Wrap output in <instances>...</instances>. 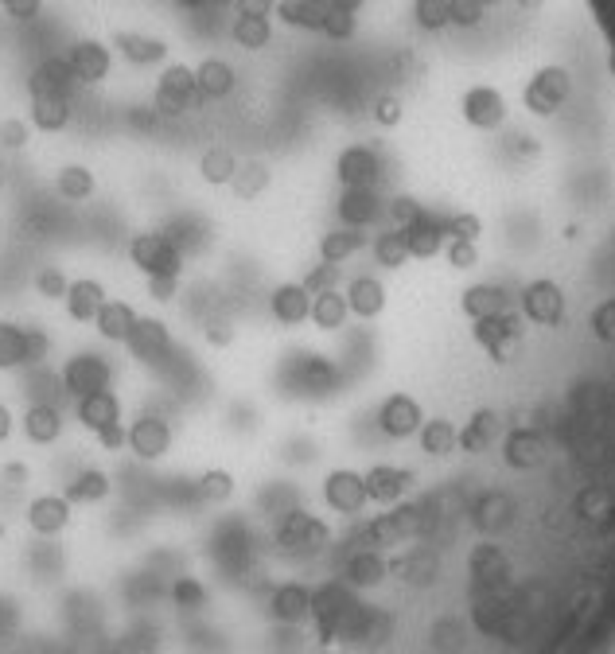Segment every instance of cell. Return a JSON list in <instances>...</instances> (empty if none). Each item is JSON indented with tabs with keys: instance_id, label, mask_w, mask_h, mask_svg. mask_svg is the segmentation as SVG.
<instances>
[{
	"instance_id": "6da1fadb",
	"label": "cell",
	"mask_w": 615,
	"mask_h": 654,
	"mask_svg": "<svg viewBox=\"0 0 615 654\" xmlns=\"http://www.w3.org/2000/svg\"><path fill=\"white\" fill-rule=\"evenodd\" d=\"M569 98H573V78L557 63L538 67L530 74V82L522 86V106H526L530 117H557L561 109L569 106Z\"/></svg>"
},
{
	"instance_id": "7a4b0ae2",
	"label": "cell",
	"mask_w": 615,
	"mask_h": 654,
	"mask_svg": "<svg viewBox=\"0 0 615 654\" xmlns=\"http://www.w3.org/2000/svg\"><path fill=\"white\" fill-rule=\"evenodd\" d=\"M460 113H464V121H468L475 133H495V129H503L507 125V94L503 90H495V86H487V82H475L464 90V98H460Z\"/></svg>"
},
{
	"instance_id": "3957f363",
	"label": "cell",
	"mask_w": 615,
	"mask_h": 654,
	"mask_svg": "<svg viewBox=\"0 0 615 654\" xmlns=\"http://www.w3.org/2000/svg\"><path fill=\"white\" fill-rule=\"evenodd\" d=\"M195 94H199V86H195V71L183 67V63H172V67H164L160 82H156L152 109H156L160 117H183V113L191 109V102H195Z\"/></svg>"
},
{
	"instance_id": "277c9868",
	"label": "cell",
	"mask_w": 615,
	"mask_h": 654,
	"mask_svg": "<svg viewBox=\"0 0 615 654\" xmlns=\"http://www.w3.org/2000/svg\"><path fill=\"white\" fill-rule=\"evenodd\" d=\"M390 199L378 195V187H343L339 203H335V215L343 226H355V230H374L378 222L390 218Z\"/></svg>"
},
{
	"instance_id": "5b68a950",
	"label": "cell",
	"mask_w": 615,
	"mask_h": 654,
	"mask_svg": "<svg viewBox=\"0 0 615 654\" xmlns=\"http://www.w3.org/2000/svg\"><path fill=\"white\" fill-rule=\"evenodd\" d=\"M129 257L145 277H180V250L164 234H137L129 242Z\"/></svg>"
},
{
	"instance_id": "8992f818",
	"label": "cell",
	"mask_w": 615,
	"mask_h": 654,
	"mask_svg": "<svg viewBox=\"0 0 615 654\" xmlns=\"http://www.w3.org/2000/svg\"><path fill=\"white\" fill-rule=\"evenodd\" d=\"M343 296H347L351 316L362 320V324L386 316V308H390V289H386V281L374 277V273H359V277L343 281Z\"/></svg>"
},
{
	"instance_id": "52a82bcc",
	"label": "cell",
	"mask_w": 615,
	"mask_h": 654,
	"mask_svg": "<svg viewBox=\"0 0 615 654\" xmlns=\"http://www.w3.org/2000/svg\"><path fill=\"white\" fill-rule=\"evenodd\" d=\"M335 180L343 187H378L382 183V156L366 145H347L335 160Z\"/></svg>"
},
{
	"instance_id": "ba28073f",
	"label": "cell",
	"mask_w": 615,
	"mask_h": 654,
	"mask_svg": "<svg viewBox=\"0 0 615 654\" xmlns=\"http://www.w3.org/2000/svg\"><path fill=\"white\" fill-rule=\"evenodd\" d=\"M63 386L74 401L86 398V394H98L109 390V363L98 355H74L71 363L63 366Z\"/></svg>"
},
{
	"instance_id": "9c48e42d",
	"label": "cell",
	"mask_w": 615,
	"mask_h": 654,
	"mask_svg": "<svg viewBox=\"0 0 615 654\" xmlns=\"http://www.w3.org/2000/svg\"><path fill=\"white\" fill-rule=\"evenodd\" d=\"M324 503L335 510V514H359V510L370 503V499H366V479H362V472L339 468V472L327 475Z\"/></svg>"
},
{
	"instance_id": "30bf717a",
	"label": "cell",
	"mask_w": 615,
	"mask_h": 654,
	"mask_svg": "<svg viewBox=\"0 0 615 654\" xmlns=\"http://www.w3.org/2000/svg\"><path fill=\"white\" fill-rule=\"evenodd\" d=\"M67 63H71V74L78 82L98 86L109 74V67H113V55H109L106 43H98V39H78L71 47V55H67Z\"/></svg>"
},
{
	"instance_id": "8fae6325",
	"label": "cell",
	"mask_w": 615,
	"mask_h": 654,
	"mask_svg": "<svg viewBox=\"0 0 615 654\" xmlns=\"http://www.w3.org/2000/svg\"><path fill=\"white\" fill-rule=\"evenodd\" d=\"M362 479H366V499H370V503H382V507H390V503L405 499V491L413 487V479H417V475L409 472V468L378 464V468H370V472L362 475Z\"/></svg>"
},
{
	"instance_id": "7c38bea8",
	"label": "cell",
	"mask_w": 615,
	"mask_h": 654,
	"mask_svg": "<svg viewBox=\"0 0 615 654\" xmlns=\"http://www.w3.org/2000/svg\"><path fill=\"white\" fill-rule=\"evenodd\" d=\"M269 312H273V320L285 327H300L308 324V312H312V292L304 289L300 281H285V285H277L273 296H269Z\"/></svg>"
},
{
	"instance_id": "4fadbf2b",
	"label": "cell",
	"mask_w": 615,
	"mask_h": 654,
	"mask_svg": "<svg viewBox=\"0 0 615 654\" xmlns=\"http://www.w3.org/2000/svg\"><path fill=\"white\" fill-rule=\"evenodd\" d=\"M281 545L289 553H316V549L327 545V526L320 518L304 514V510H292L289 522L281 526Z\"/></svg>"
},
{
	"instance_id": "5bb4252c",
	"label": "cell",
	"mask_w": 615,
	"mask_h": 654,
	"mask_svg": "<svg viewBox=\"0 0 615 654\" xmlns=\"http://www.w3.org/2000/svg\"><path fill=\"white\" fill-rule=\"evenodd\" d=\"M125 444L141 456V460H160L172 448V429L160 417H141L125 429Z\"/></svg>"
},
{
	"instance_id": "9a60e30c",
	"label": "cell",
	"mask_w": 615,
	"mask_h": 654,
	"mask_svg": "<svg viewBox=\"0 0 615 654\" xmlns=\"http://www.w3.org/2000/svg\"><path fill=\"white\" fill-rule=\"evenodd\" d=\"M370 230H355V226H335V230H327L324 238H320V261H331V265H343V261H351V257H359L362 250H370Z\"/></svg>"
},
{
	"instance_id": "2e32d148",
	"label": "cell",
	"mask_w": 615,
	"mask_h": 654,
	"mask_svg": "<svg viewBox=\"0 0 615 654\" xmlns=\"http://www.w3.org/2000/svg\"><path fill=\"white\" fill-rule=\"evenodd\" d=\"M67 316L78 320V324H94V316L102 312V304H106V285L102 281H94V277H78L71 281V289H67Z\"/></svg>"
},
{
	"instance_id": "e0dca14e",
	"label": "cell",
	"mask_w": 615,
	"mask_h": 654,
	"mask_svg": "<svg viewBox=\"0 0 615 654\" xmlns=\"http://www.w3.org/2000/svg\"><path fill=\"white\" fill-rule=\"evenodd\" d=\"M125 347H129L141 363H156V359L168 355L172 339H168V327L160 324V320H141V316H137V324H133L129 339H125Z\"/></svg>"
},
{
	"instance_id": "ac0fdd59",
	"label": "cell",
	"mask_w": 615,
	"mask_h": 654,
	"mask_svg": "<svg viewBox=\"0 0 615 654\" xmlns=\"http://www.w3.org/2000/svg\"><path fill=\"white\" fill-rule=\"evenodd\" d=\"M74 413H78V421H82L90 433H102L109 425H121V401H117L113 390H98V394L78 398Z\"/></svg>"
},
{
	"instance_id": "d6986e66",
	"label": "cell",
	"mask_w": 615,
	"mask_h": 654,
	"mask_svg": "<svg viewBox=\"0 0 615 654\" xmlns=\"http://www.w3.org/2000/svg\"><path fill=\"white\" fill-rule=\"evenodd\" d=\"M71 78L74 74L67 59H47L32 71L28 90H32V98H71Z\"/></svg>"
},
{
	"instance_id": "ffe728a7",
	"label": "cell",
	"mask_w": 615,
	"mask_h": 654,
	"mask_svg": "<svg viewBox=\"0 0 615 654\" xmlns=\"http://www.w3.org/2000/svg\"><path fill=\"white\" fill-rule=\"evenodd\" d=\"M113 47L133 63V67H156L168 59V43L156 36H141V32H117Z\"/></svg>"
},
{
	"instance_id": "44dd1931",
	"label": "cell",
	"mask_w": 615,
	"mask_h": 654,
	"mask_svg": "<svg viewBox=\"0 0 615 654\" xmlns=\"http://www.w3.org/2000/svg\"><path fill=\"white\" fill-rule=\"evenodd\" d=\"M351 320V308H347V296L343 289H327L312 296V312H308V324L320 327V331H343Z\"/></svg>"
},
{
	"instance_id": "7402d4cb",
	"label": "cell",
	"mask_w": 615,
	"mask_h": 654,
	"mask_svg": "<svg viewBox=\"0 0 615 654\" xmlns=\"http://www.w3.org/2000/svg\"><path fill=\"white\" fill-rule=\"evenodd\" d=\"M195 86H199L203 98H226V94H234L238 74H234V67L226 59H203L195 67Z\"/></svg>"
},
{
	"instance_id": "603a6c76",
	"label": "cell",
	"mask_w": 615,
	"mask_h": 654,
	"mask_svg": "<svg viewBox=\"0 0 615 654\" xmlns=\"http://www.w3.org/2000/svg\"><path fill=\"white\" fill-rule=\"evenodd\" d=\"M133 324H137V312H133V304H125V300H106L102 312L94 316L98 335L109 339V343H125L129 331H133Z\"/></svg>"
},
{
	"instance_id": "cb8c5ba5",
	"label": "cell",
	"mask_w": 615,
	"mask_h": 654,
	"mask_svg": "<svg viewBox=\"0 0 615 654\" xmlns=\"http://www.w3.org/2000/svg\"><path fill=\"white\" fill-rule=\"evenodd\" d=\"M28 522H32V530H39V534H59L71 522L67 495H43V499H36L28 507Z\"/></svg>"
},
{
	"instance_id": "d4e9b609",
	"label": "cell",
	"mask_w": 615,
	"mask_h": 654,
	"mask_svg": "<svg viewBox=\"0 0 615 654\" xmlns=\"http://www.w3.org/2000/svg\"><path fill=\"white\" fill-rule=\"evenodd\" d=\"M24 433H28L32 444H55L59 433H63V417H59V409H55L51 401L32 405V409L24 413Z\"/></svg>"
},
{
	"instance_id": "484cf974",
	"label": "cell",
	"mask_w": 615,
	"mask_h": 654,
	"mask_svg": "<svg viewBox=\"0 0 615 654\" xmlns=\"http://www.w3.org/2000/svg\"><path fill=\"white\" fill-rule=\"evenodd\" d=\"M327 12H331L327 0H285V4L277 8V16H281L289 28H304V32H320Z\"/></svg>"
},
{
	"instance_id": "4316f807",
	"label": "cell",
	"mask_w": 615,
	"mask_h": 654,
	"mask_svg": "<svg viewBox=\"0 0 615 654\" xmlns=\"http://www.w3.org/2000/svg\"><path fill=\"white\" fill-rule=\"evenodd\" d=\"M28 121L39 133H63L71 125V98H32Z\"/></svg>"
},
{
	"instance_id": "83f0119b",
	"label": "cell",
	"mask_w": 615,
	"mask_h": 654,
	"mask_svg": "<svg viewBox=\"0 0 615 654\" xmlns=\"http://www.w3.org/2000/svg\"><path fill=\"white\" fill-rule=\"evenodd\" d=\"M234 172H238V156L226 145H211L199 156V176H203V183H211V187H230Z\"/></svg>"
},
{
	"instance_id": "f1b7e54d",
	"label": "cell",
	"mask_w": 615,
	"mask_h": 654,
	"mask_svg": "<svg viewBox=\"0 0 615 654\" xmlns=\"http://www.w3.org/2000/svg\"><path fill=\"white\" fill-rule=\"evenodd\" d=\"M273 616L285 619V623H300V619L312 616V592L304 584H285L277 588L273 596Z\"/></svg>"
},
{
	"instance_id": "f546056e",
	"label": "cell",
	"mask_w": 615,
	"mask_h": 654,
	"mask_svg": "<svg viewBox=\"0 0 615 654\" xmlns=\"http://www.w3.org/2000/svg\"><path fill=\"white\" fill-rule=\"evenodd\" d=\"M28 366V327L0 320V370Z\"/></svg>"
},
{
	"instance_id": "4dcf8cb0",
	"label": "cell",
	"mask_w": 615,
	"mask_h": 654,
	"mask_svg": "<svg viewBox=\"0 0 615 654\" xmlns=\"http://www.w3.org/2000/svg\"><path fill=\"white\" fill-rule=\"evenodd\" d=\"M230 39H234L242 51H261V47H269V39H273V24H269L265 16H238V20L230 24Z\"/></svg>"
},
{
	"instance_id": "1f68e13d",
	"label": "cell",
	"mask_w": 615,
	"mask_h": 654,
	"mask_svg": "<svg viewBox=\"0 0 615 654\" xmlns=\"http://www.w3.org/2000/svg\"><path fill=\"white\" fill-rule=\"evenodd\" d=\"M94 172L90 168H82V164H71V168H63L59 176H55V191L63 195V199H71V203H82V199H90L94 195Z\"/></svg>"
},
{
	"instance_id": "d6a6232c",
	"label": "cell",
	"mask_w": 615,
	"mask_h": 654,
	"mask_svg": "<svg viewBox=\"0 0 615 654\" xmlns=\"http://www.w3.org/2000/svg\"><path fill=\"white\" fill-rule=\"evenodd\" d=\"M269 168L265 164H257V160H250V164H238V172H234V180H230V191L238 195V199H257L265 187H269Z\"/></svg>"
},
{
	"instance_id": "836d02e7",
	"label": "cell",
	"mask_w": 615,
	"mask_h": 654,
	"mask_svg": "<svg viewBox=\"0 0 615 654\" xmlns=\"http://www.w3.org/2000/svg\"><path fill=\"white\" fill-rule=\"evenodd\" d=\"M109 495V479L102 472H82L67 487V503H98Z\"/></svg>"
},
{
	"instance_id": "e575fe53",
	"label": "cell",
	"mask_w": 615,
	"mask_h": 654,
	"mask_svg": "<svg viewBox=\"0 0 615 654\" xmlns=\"http://www.w3.org/2000/svg\"><path fill=\"white\" fill-rule=\"evenodd\" d=\"M343 281H347V277H343V265L320 261V265H312V269H308V277H304L300 285L316 296V292H327V289H343Z\"/></svg>"
},
{
	"instance_id": "d590c367",
	"label": "cell",
	"mask_w": 615,
	"mask_h": 654,
	"mask_svg": "<svg viewBox=\"0 0 615 654\" xmlns=\"http://www.w3.org/2000/svg\"><path fill=\"white\" fill-rule=\"evenodd\" d=\"M370 117H374L378 129H398L401 121H405V102H401L398 94H382V98H374Z\"/></svg>"
},
{
	"instance_id": "8d00e7d4",
	"label": "cell",
	"mask_w": 615,
	"mask_h": 654,
	"mask_svg": "<svg viewBox=\"0 0 615 654\" xmlns=\"http://www.w3.org/2000/svg\"><path fill=\"white\" fill-rule=\"evenodd\" d=\"M327 39H335V43H343V39H351L359 32V12H339V8H331L324 20V28H320Z\"/></svg>"
},
{
	"instance_id": "74e56055",
	"label": "cell",
	"mask_w": 615,
	"mask_h": 654,
	"mask_svg": "<svg viewBox=\"0 0 615 654\" xmlns=\"http://www.w3.org/2000/svg\"><path fill=\"white\" fill-rule=\"evenodd\" d=\"M71 289V281L63 277V269H55V265H43L36 273V292L39 296H47V300H63Z\"/></svg>"
},
{
	"instance_id": "f35d334b",
	"label": "cell",
	"mask_w": 615,
	"mask_h": 654,
	"mask_svg": "<svg viewBox=\"0 0 615 654\" xmlns=\"http://www.w3.org/2000/svg\"><path fill=\"white\" fill-rule=\"evenodd\" d=\"M199 491H203L207 499L222 503V499H230V495H234V475H230V472H207L203 479H199Z\"/></svg>"
},
{
	"instance_id": "ab89813d",
	"label": "cell",
	"mask_w": 615,
	"mask_h": 654,
	"mask_svg": "<svg viewBox=\"0 0 615 654\" xmlns=\"http://www.w3.org/2000/svg\"><path fill=\"white\" fill-rule=\"evenodd\" d=\"M0 145H4V148H24V145H28V125H24L20 117L0 121Z\"/></svg>"
},
{
	"instance_id": "60d3db41",
	"label": "cell",
	"mask_w": 615,
	"mask_h": 654,
	"mask_svg": "<svg viewBox=\"0 0 615 654\" xmlns=\"http://www.w3.org/2000/svg\"><path fill=\"white\" fill-rule=\"evenodd\" d=\"M176 289H180V277H148V296L160 304L176 300Z\"/></svg>"
},
{
	"instance_id": "b9f144b4",
	"label": "cell",
	"mask_w": 615,
	"mask_h": 654,
	"mask_svg": "<svg viewBox=\"0 0 615 654\" xmlns=\"http://www.w3.org/2000/svg\"><path fill=\"white\" fill-rule=\"evenodd\" d=\"M39 8H43V0H4V12H8L12 20H20V24L36 20Z\"/></svg>"
},
{
	"instance_id": "7bdbcfd3",
	"label": "cell",
	"mask_w": 615,
	"mask_h": 654,
	"mask_svg": "<svg viewBox=\"0 0 615 654\" xmlns=\"http://www.w3.org/2000/svg\"><path fill=\"white\" fill-rule=\"evenodd\" d=\"M176 604H180V608H199V604H203V584L183 577V581L176 584Z\"/></svg>"
},
{
	"instance_id": "ee69618b",
	"label": "cell",
	"mask_w": 615,
	"mask_h": 654,
	"mask_svg": "<svg viewBox=\"0 0 615 654\" xmlns=\"http://www.w3.org/2000/svg\"><path fill=\"white\" fill-rule=\"evenodd\" d=\"M234 12H238V16H265V20H269V16L277 12V0H238Z\"/></svg>"
},
{
	"instance_id": "f6af8a7d",
	"label": "cell",
	"mask_w": 615,
	"mask_h": 654,
	"mask_svg": "<svg viewBox=\"0 0 615 654\" xmlns=\"http://www.w3.org/2000/svg\"><path fill=\"white\" fill-rule=\"evenodd\" d=\"M203 335H207L215 347H226V343H234V327H230V320H211Z\"/></svg>"
},
{
	"instance_id": "bcb514c9",
	"label": "cell",
	"mask_w": 615,
	"mask_h": 654,
	"mask_svg": "<svg viewBox=\"0 0 615 654\" xmlns=\"http://www.w3.org/2000/svg\"><path fill=\"white\" fill-rule=\"evenodd\" d=\"M43 359H47V335L28 327V366L43 363Z\"/></svg>"
},
{
	"instance_id": "7dc6e473",
	"label": "cell",
	"mask_w": 615,
	"mask_h": 654,
	"mask_svg": "<svg viewBox=\"0 0 615 654\" xmlns=\"http://www.w3.org/2000/svg\"><path fill=\"white\" fill-rule=\"evenodd\" d=\"M98 440L106 444L109 452H117V448L125 444V429H121V425H109V429H102V433H98Z\"/></svg>"
},
{
	"instance_id": "c3c4849f",
	"label": "cell",
	"mask_w": 615,
	"mask_h": 654,
	"mask_svg": "<svg viewBox=\"0 0 615 654\" xmlns=\"http://www.w3.org/2000/svg\"><path fill=\"white\" fill-rule=\"evenodd\" d=\"M331 8H339V12H362V4L366 0H327Z\"/></svg>"
},
{
	"instance_id": "681fc988",
	"label": "cell",
	"mask_w": 615,
	"mask_h": 654,
	"mask_svg": "<svg viewBox=\"0 0 615 654\" xmlns=\"http://www.w3.org/2000/svg\"><path fill=\"white\" fill-rule=\"evenodd\" d=\"M8 433H12V413L0 405V440H8Z\"/></svg>"
},
{
	"instance_id": "f907efd6",
	"label": "cell",
	"mask_w": 615,
	"mask_h": 654,
	"mask_svg": "<svg viewBox=\"0 0 615 654\" xmlns=\"http://www.w3.org/2000/svg\"><path fill=\"white\" fill-rule=\"evenodd\" d=\"M176 4H180V8H203L207 0H176Z\"/></svg>"
},
{
	"instance_id": "816d5d0a",
	"label": "cell",
	"mask_w": 615,
	"mask_h": 654,
	"mask_svg": "<svg viewBox=\"0 0 615 654\" xmlns=\"http://www.w3.org/2000/svg\"><path fill=\"white\" fill-rule=\"evenodd\" d=\"M207 4H215V8H234L238 0H207Z\"/></svg>"
},
{
	"instance_id": "f5cc1de1",
	"label": "cell",
	"mask_w": 615,
	"mask_h": 654,
	"mask_svg": "<svg viewBox=\"0 0 615 654\" xmlns=\"http://www.w3.org/2000/svg\"><path fill=\"white\" fill-rule=\"evenodd\" d=\"M0 534H4V530H0Z\"/></svg>"
},
{
	"instance_id": "db71d44e",
	"label": "cell",
	"mask_w": 615,
	"mask_h": 654,
	"mask_svg": "<svg viewBox=\"0 0 615 654\" xmlns=\"http://www.w3.org/2000/svg\"><path fill=\"white\" fill-rule=\"evenodd\" d=\"M0 4H4V0H0Z\"/></svg>"
}]
</instances>
